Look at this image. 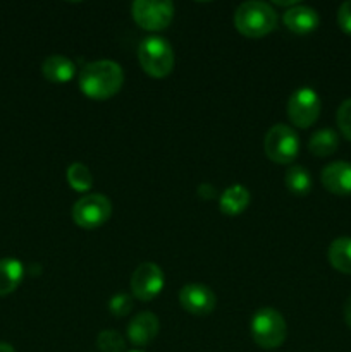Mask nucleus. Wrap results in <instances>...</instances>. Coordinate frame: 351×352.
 <instances>
[{
  "label": "nucleus",
  "instance_id": "6ab92c4d",
  "mask_svg": "<svg viewBox=\"0 0 351 352\" xmlns=\"http://www.w3.org/2000/svg\"><path fill=\"white\" fill-rule=\"evenodd\" d=\"M339 146V136L332 129H320L308 141V150L315 157H329Z\"/></svg>",
  "mask_w": 351,
  "mask_h": 352
},
{
  "label": "nucleus",
  "instance_id": "f03ea898",
  "mask_svg": "<svg viewBox=\"0 0 351 352\" xmlns=\"http://www.w3.org/2000/svg\"><path fill=\"white\" fill-rule=\"evenodd\" d=\"M234 24L244 36L262 38L277 28V14L268 3L250 0L236 9Z\"/></svg>",
  "mask_w": 351,
  "mask_h": 352
},
{
  "label": "nucleus",
  "instance_id": "6e6552de",
  "mask_svg": "<svg viewBox=\"0 0 351 352\" xmlns=\"http://www.w3.org/2000/svg\"><path fill=\"white\" fill-rule=\"evenodd\" d=\"M320 98L312 88H299L288 102L289 120L299 129H306L317 122L320 116Z\"/></svg>",
  "mask_w": 351,
  "mask_h": 352
},
{
  "label": "nucleus",
  "instance_id": "0eeeda50",
  "mask_svg": "<svg viewBox=\"0 0 351 352\" xmlns=\"http://www.w3.org/2000/svg\"><path fill=\"white\" fill-rule=\"evenodd\" d=\"M112 203L103 195H86L72 206V220L83 229H96L110 219Z\"/></svg>",
  "mask_w": 351,
  "mask_h": 352
},
{
  "label": "nucleus",
  "instance_id": "393cba45",
  "mask_svg": "<svg viewBox=\"0 0 351 352\" xmlns=\"http://www.w3.org/2000/svg\"><path fill=\"white\" fill-rule=\"evenodd\" d=\"M344 322L351 329V296L348 298L346 305H344Z\"/></svg>",
  "mask_w": 351,
  "mask_h": 352
},
{
  "label": "nucleus",
  "instance_id": "423d86ee",
  "mask_svg": "<svg viewBox=\"0 0 351 352\" xmlns=\"http://www.w3.org/2000/svg\"><path fill=\"white\" fill-rule=\"evenodd\" d=\"M299 151V138L284 124L270 127L265 134V153L275 164H291Z\"/></svg>",
  "mask_w": 351,
  "mask_h": 352
},
{
  "label": "nucleus",
  "instance_id": "f3484780",
  "mask_svg": "<svg viewBox=\"0 0 351 352\" xmlns=\"http://www.w3.org/2000/svg\"><path fill=\"white\" fill-rule=\"evenodd\" d=\"M330 265L341 274L351 275V237H337L327 251Z\"/></svg>",
  "mask_w": 351,
  "mask_h": 352
},
{
  "label": "nucleus",
  "instance_id": "f8f14e48",
  "mask_svg": "<svg viewBox=\"0 0 351 352\" xmlns=\"http://www.w3.org/2000/svg\"><path fill=\"white\" fill-rule=\"evenodd\" d=\"M160 323L158 318L150 311H143L134 316L127 327V337L134 346H148L157 337Z\"/></svg>",
  "mask_w": 351,
  "mask_h": 352
},
{
  "label": "nucleus",
  "instance_id": "2eb2a0df",
  "mask_svg": "<svg viewBox=\"0 0 351 352\" xmlns=\"http://www.w3.org/2000/svg\"><path fill=\"white\" fill-rule=\"evenodd\" d=\"M248 205H250V191L240 184L227 188L219 199L220 212L229 217L243 213L248 208Z\"/></svg>",
  "mask_w": 351,
  "mask_h": 352
},
{
  "label": "nucleus",
  "instance_id": "9b49d317",
  "mask_svg": "<svg viewBox=\"0 0 351 352\" xmlns=\"http://www.w3.org/2000/svg\"><path fill=\"white\" fill-rule=\"evenodd\" d=\"M322 184L332 195L351 196V164L332 162L322 170Z\"/></svg>",
  "mask_w": 351,
  "mask_h": 352
},
{
  "label": "nucleus",
  "instance_id": "4be33fe9",
  "mask_svg": "<svg viewBox=\"0 0 351 352\" xmlns=\"http://www.w3.org/2000/svg\"><path fill=\"white\" fill-rule=\"evenodd\" d=\"M337 127L346 140L351 141V98L344 100L337 109Z\"/></svg>",
  "mask_w": 351,
  "mask_h": 352
},
{
  "label": "nucleus",
  "instance_id": "412c9836",
  "mask_svg": "<svg viewBox=\"0 0 351 352\" xmlns=\"http://www.w3.org/2000/svg\"><path fill=\"white\" fill-rule=\"evenodd\" d=\"M96 346L102 352H124L126 351V342L124 337L116 330H103L96 337Z\"/></svg>",
  "mask_w": 351,
  "mask_h": 352
},
{
  "label": "nucleus",
  "instance_id": "39448f33",
  "mask_svg": "<svg viewBox=\"0 0 351 352\" xmlns=\"http://www.w3.org/2000/svg\"><path fill=\"white\" fill-rule=\"evenodd\" d=\"M134 23L147 31L165 30L174 17V3L169 0H136L131 6Z\"/></svg>",
  "mask_w": 351,
  "mask_h": 352
},
{
  "label": "nucleus",
  "instance_id": "b1692460",
  "mask_svg": "<svg viewBox=\"0 0 351 352\" xmlns=\"http://www.w3.org/2000/svg\"><path fill=\"white\" fill-rule=\"evenodd\" d=\"M337 24L344 33L351 34V0L341 3L339 10H337Z\"/></svg>",
  "mask_w": 351,
  "mask_h": 352
},
{
  "label": "nucleus",
  "instance_id": "1a4fd4ad",
  "mask_svg": "<svg viewBox=\"0 0 351 352\" xmlns=\"http://www.w3.org/2000/svg\"><path fill=\"white\" fill-rule=\"evenodd\" d=\"M164 289V272L158 265L141 263L131 277V292L138 301H151Z\"/></svg>",
  "mask_w": 351,
  "mask_h": 352
},
{
  "label": "nucleus",
  "instance_id": "a878e982",
  "mask_svg": "<svg viewBox=\"0 0 351 352\" xmlns=\"http://www.w3.org/2000/svg\"><path fill=\"white\" fill-rule=\"evenodd\" d=\"M0 352H16L14 347L7 342H0Z\"/></svg>",
  "mask_w": 351,
  "mask_h": 352
},
{
  "label": "nucleus",
  "instance_id": "9d476101",
  "mask_svg": "<svg viewBox=\"0 0 351 352\" xmlns=\"http://www.w3.org/2000/svg\"><path fill=\"white\" fill-rule=\"evenodd\" d=\"M179 302L188 313L205 316L215 309L217 298L210 287L203 284H188L179 292Z\"/></svg>",
  "mask_w": 351,
  "mask_h": 352
},
{
  "label": "nucleus",
  "instance_id": "20e7f679",
  "mask_svg": "<svg viewBox=\"0 0 351 352\" xmlns=\"http://www.w3.org/2000/svg\"><path fill=\"white\" fill-rule=\"evenodd\" d=\"M138 58L143 71L151 78H165L174 67V50L171 43L160 36L145 38L138 48Z\"/></svg>",
  "mask_w": 351,
  "mask_h": 352
},
{
  "label": "nucleus",
  "instance_id": "bb28decb",
  "mask_svg": "<svg viewBox=\"0 0 351 352\" xmlns=\"http://www.w3.org/2000/svg\"><path fill=\"white\" fill-rule=\"evenodd\" d=\"M129 352H141V351H129Z\"/></svg>",
  "mask_w": 351,
  "mask_h": 352
},
{
  "label": "nucleus",
  "instance_id": "7ed1b4c3",
  "mask_svg": "<svg viewBox=\"0 0 351 352\" xmlns=\"http://www.w3.org/2000/svg\"><path fill=\"white\" fill-rule=\"evenodd\" d=\"M251 336L262 349H277L288 337L284 316L274 308L258 309L251 320Z\"/></svg>",
  "mask_w": 351,
  "mask_h": 352
},
{
  "label": "nucleus",
  "instance_id": "a211bd4d",
  "mask_svg": "<svg viewBox=\"0 0 351 352\" xmlns=\"http://www.w3.org/2000/svg\"><path fill=\"white\" fill-rule=\"evenodd\" d=\"M284 184L291 195L306 196L312 191V175L301 165H291L286 170Z\"/></svg>",
  "mask_w": 351,
  "mask_h": 352
},
{
  "label": "nucleus",
  "instance_id": "dca6fc26",
  "mask_svg": "<svg viewBox=\"0 0 351 352\" xmlns=\"http://www.w3.org/2000/svg\"><path fill=\"white\" fill-rule=\"evenodd\" d=\"M23 263L16 258H2L0 260V296H7L16 291L23 282Z\"/></svg>",
  "mask_w": 351,
  "mask_h": 352
},
{
  "label": "nucleus",
  "instance_id": "f257e3e1",
  "mask_svg": "<svg viewBox=\"0 0 351 352\" xmlns=\"http://www.w3.org/2000/svg\"><path fill=\"white\" fill-rule=\"evenodd\" d=\"M123 82V67L114 60L89 62L79 72V89L93 100L112 98Z\"/></svg>",
  "mask_w": 351,
  "mask_h": 352
},
{
  "label": "nucleus",
  "instance_id": "5701e85b",
  "mask_svg": "<svg viewBox=\"0 0 351 352\" xmlns=\"http://www.w3.org/2000/svg\"><path fill=\"white\" fill-rule=\"evenodd\" d=\"M109 309L116 318H123L133 309V298L127 294H117L110 299Z\"/></svg>",
  "mask_w": 351,
  "mask_h": 352
},
{
  "label": "nucleus",
  "instance_id": "aec40b11",
  "mask_svg": "<svg viewBox=\"0 0 351 352\" xmlns=\"http://www.w3.org/2000/svg\"><path fill=\"white\" fill-rule=\"evenodd\" d=\"M67 182L74 191L88 192L93 186V174L85 164L74 162L67 168Z\"/></svg>",
  "mask_w": 351,
  "mask_h": 352
},
{
  "label": "nucleus",
  "instance_id": "4468645a",
  "mask_svg": "<svg viewBox=\"0 0 351 352\" xmlns=\"http://www.w3.org/2000/svg\"><path fill=\"white\" fill-rule=\"evenodd\" d=\"M41 72H43L47 81L62 85V82H69L74 78L76 65L71 58L64 57V55H50V57L45 58Z\"/></svg>",
  "mask_w": 351,
  "mask_h": 352
},
{
  "label": "nucleus",
  "instance_id": "ddd939ff",
  "mask_svg": "<svg viewBox=\"0 0 351 352\" xmlns=\"http://www.w3.org/2000/svg\"><path fill=\"white\" fill-rule=\"evenodd\" d=\"M319 23V14H317L315 9H312L308 6H299V3H296L291 9L286 10L284 14L286 28L296 34L312 33V31L317 30Z\"/></svg>",
  "mask_w": 351,
  "mask_h": 352
}]
</instances>
